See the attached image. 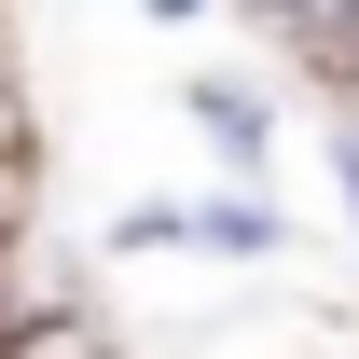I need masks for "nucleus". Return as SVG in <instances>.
Instances as JSON below:
<instances>
[{"mask_svg":"<svg viewBox=\"0 0 359 359\" xmlns=\"http://www.w3.org/2000/svg\"><path fill=\"white\" fill-rule=\"evenodd\" d=\"M152 14H208V0H152Z\"/></svg>","mask_w":359,"mask_h":359,"instance_id":"39448f33","label":"nucleus"},{"mask_svg":"<svg viewBox=\"0 0 359 359\" xmlns=\"http://www.w3.org/2000/svg\"><path fill=\"white\" fill-rule=\"evenodd\" d=\"M249 14H276L304 55H346V0H249Z\"/></svg>","mask_w":359,"mask_h":359,"instance_id":"7ed1b4c3","label":"nucleus"},{"mask_svg":"<svg viewBox=\"0 0 359 359\" xmlns=\"http://www.w3.org/2000/svg\"><path fill=\"white\" fill-rule=\"evenodd\" d=\"M42 235V152H0V249Z\"/></svg>","mask_w":359,"mask_h":359,"instance_id":"f257e3e1","label":"nucleus"},{"mask_svg":"<svg viewBox=\"0 0 359 359\" xmlns=\"http://www.w3.org/2000/svg\"><path fill=\"white\" fill-rule=\"evenodd\" d=\"M0 152H28V83H14V55H0Z\"/></svg>","mask_w":359,"mask_h":359,"instance_id":"20e7f679","label":"nucleus"},{"mask_svg":"<svg viewBox=\"0 0 359 359\" xmlns=\"http://www.w3.org/2000/svg\"><path fill=\"white\" fill-rule=\"evenodd\" d=\"M194 125L222 138V152H263V97H235V83H194Z\"/></svg>","mask_w":359,"mask_h":359,"instance_id":"f03ea898","label":"nucleus"}]
</instances>
